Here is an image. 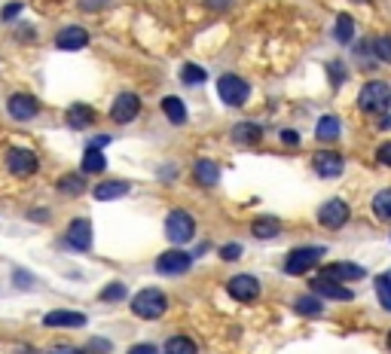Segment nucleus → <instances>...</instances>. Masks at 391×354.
<instances>
[{"label":"nucleus","instance_id":"37","mask_svg":"<svg viewBox=\"0 0 391 354\" xmlns=\"http://www.w3.org/2000/svg\"><path fill=\"white\" fill-rule=\"evenodd\" d=\"M129 354H159V348H156L153 342H138L129 348Z\"/></svg>","mask_w":391,"mask_h":354},{"label":"nucleus","instance_id":"3","mask_svg":"<svg viewBox=\"0 0 391 354\" xmlns=\"http://www.w3.org/2000/svg\"><path fill=\"white\" fill-rule=\"evenodd\" d=\"M324 260L321 244H309V248H294L285 260V272L287 275H306L309 269H315Z\"/></svg>","mask_w":391,"mask_h":354},{"label":"nucleus","instance_id":"26","mask_svg":"<svg viewBox=\"0 0 391 354\" xmlns=\"http://www.w3.org/2000/svg\"><path fill=\"white\" fill-rule=\"evenodd\" d=\"M334 37L339 40V43H352L355 40V19L352 15H336V24H334Z\"/></svg>","mask_w":391,"mask_h":354},{"label":"nucleus","instance_id":"10","mask_svg":"<svg viewBox=\"0 0 391 354\" xmlns=\"http://www.w3.org/2000/svg\"><path fill=\"white\" fill-rule=\"evenodd\" d=\"M227 290H229V297L239 302H254L260 297V281H257L254 275H236V278H229Z\"/></svg>","mask_w":391,"mask_h":354},{"label":"nucleus","instance_id":"12","mask_svg":"<svg viewBox=\"0 0 391 354\" xmlns=\"http://www.w3.org/2000/svg\"><path fill=\"white\" fill-rule=\"evenodd\" d=\"M312 168H315V174H318V177H339V174H343V168H346V162H343V156H339V153L321 150V153H315Z\"/></svg>","mask_w":391,"mask_h":354},{"label":"nucleus","instance_id":"41","mask_svg":"<svg viewBox=\"0 0 391 354\" xmlns=\"http://www.w3.org/2000/svg\"><path fill=\"white\" fill-rule=\"evenodd\" d=\"M49 354H83L80 348H73V345H52Z\"/></svg>","mask_w":391,"mask_h":354},{"label":"nucleus","instance_id":"17","mask_svg":"<svg viewBox=\"0 0 391 354\" xmlns=\"http://www.w3.org/2000/svg\"><path fill=\"white\" fill-rule=\"evenodd\" d=\"M46 327H83L86 324V315L83 311H68V309H55L49 311V315L43 318Z\"/></svg>","mask_w":391,"mask_h":354},{"label":"nucleus","instance_id":"5","mask_svg":"<svg viewBox=\"0 0 391 354\" xmlns=\"http://www.w3.org/2000/svg\"><path fill=\"white\" fill-rule=\"evenodd\" d=\"M165 235H169L171 244H184L196 235V220L187 211H171V214L165 217Z\"/></svg>","mask_w":391,"mask_h":354},{"label":"nucleus","instance_id":"47","mask_svg":"<svg viewBox=\"0 0 391 354\" xmlns=\"http://www.w3.org/2000/svg\"><path fill=\"white\" fill-rule=\"evenodd\" d=\"M355 3H364V0H355Z\"/></svg>","mask_w":391,"mask_h":354},{"label":"nucleus","instance_id":"34","mask_svg":"<svg viewBox=\"0 0 391 354\" xmlns=\"http://www.w3.org/2000/svg\"><path fill=\"white\" fill-rule=\"evenodd\" d=\"M98 299H104V302H120V299H126V284H122V281L107 284V288L101 290V297H98Z\"/></svg>","mask_w":391,"mask_h":354},{"label":"nucleus","instance_id":"32","mask_svg":"<svg viewBox=\"0 0 391 354\" xmlns=\"http://www.w3.org/2000/svg\"><path fill=\"white\" fill-rule=\"evenodd\" d=\"M370 46H373V55H376L379 62L391 64V37H388V34H385V37H376Z\"/></svg>","mask_w":391,"mask_h":354},{"label":"nucleus","instance_id":"42","mask_svg":"<svg viewBox=\"0 0 391 354\" xmlns=\"http://www.w3.org/2000/svg\"><path fill=\"white\" fill-rule=\"evenodd\" d=\"M205 6H211V10H229L232 0H205Z\"/></svg>","mask_w":391,"mask_h":354},{"label":"nucleus","instance_id":"30","mask_svg":"<svg viewBox=\"0 0 391 354\" xmlns=\"http://www.w3.org/2000/svg\"><path fill=\"white\" fill-rule=\"evenodd\" d=\"M58 190H62V192H73V196H80V192L86 190V180H83L80 174H64L62 180H58Z\"/></svg>","mask_w":391,"mask_h":354},{"label":"nucleus","instance_id":"7","mask_svg":"<svg viewBox=\"0 0 391 354\" xmlns=\"http://www.w3.org/2000/svg\"><path fill=\"white\" fill-rule=\"evenodd\" d=\"M190 266H193V257L184 254V250H165V254L156 260V272L159 275H187Z\"/></svg>","mask_w":391,"mask_h":354},{"label":"nucleus","instance_id":"46","mask_svg":"<svg viewBox=\"0 0 391 354\" xmlns=\"http://www.w3.org/2000/svg\"><path fill=\"white\" fill-rule=\"evenodd\" d=\"M385 275H388V281H391V272H385Z\"/></svg>","mask_w":391,"mask_h":354},{"label":"nucleus","instance_id":"2","mask_svg":"<svg viewBox=\"0 0 391 354\" xmlns=\"http://www.w3.org/2000/svg\"><path fill=\"white\" fill-rule=\"evenodd\" d=\"M357 107H361L364 113H385L391 107V89L379 80L367 83V86L361 89V95H357Z\"/></svg>","mask_w":391,"mask_h":354},{"label":"nucleus","instance_id":"45","mask_svg":"<svg viewBox=\"0 0 391 354\" xmlns=\"http://www.w3.org/2000/svg\"><path fill=\"white\" fill-rule=\"evenodd\" d=\"M388 348H391V333H388Z\"/></svg>","mask_w":391,"mask_h":354},{"label":"nucleus","instance_id":"35","mask_svg":"<svg viewBox=\"0 0 391 354\" xmlns=\"http://www.w3.org/2000/svg\"><path fill=\"white\" fill-rule=\"evenodd\" d=\"M327 73H330V80H334V86H343V83L348 80V71H346V64H343V62H330Z\"/></svg>","mask_w":391,"mask_h":354},{"label":"nucleus","instance_id":"43","mask_svg":"<svg viewBox=\"0 0 391 354\" xmlns=\"http://www.w3.org/2000/svg\"><path fill=\"white\" fill-rule=\"evenodd\" d=\"M19 13H22V3H10V6H6V10H3V19L10 22V19H15V15H19Z\"/></svg>","mask_w":391,"mask_h":354},{"label":"nucleus","instance_id":"38","mask_svg":"<svg viewBox=\"0 0 391 354\" xmlns=\"http://www.w3.org/2000/svg\"><path fill=\"white\" fill-rule=\"evenodd\" d=\"M107 3H111V0H80V10H86V13H95V10H104Z\"/></svg>","mask_w":391,"mask_h":354},{"label":"nucleus","instance_id":"27","mask_svg":"<svg viewBox=\"0 0 391 354\" xmlns=\"http://www.w3.org/2000/svg\"><path fill=\"white\" fill-rule=\"evenodd\" d=\"M373 214H376L379 220L391 223V187L388 190H379L376 196H373Z\"/></svg>","mask_w":391,"mask_h":354},{"label":"nucleus","instance_id":"9","mask_svg":"<svg viewBox=\"0 0 391 354\" xmlns=\"http://www.w3.org/2000/svg\"><path fill=\"white\" fill-rule=\"evenodd\" d=\"M141 113V98L135 95V92H122V95H116L113 107H111V120L113 122H131L135 116Z\"/></svg>","mask_w":391,"mask_h":354},{"label":"nucleus","instance_id":"39","mask_svg":"<svg viewBox=\"0 0 391 354\" xmlns=\"http://www.w3.org/2000/svg\"><path fill=\"white\" fill-rule=\"evenodd\" d=\"M376 159H379L382 165H388V168H391V141H388V144H382V147L376 150Z\"/></svg>","mask_w":391,"mask_h":354},{"label":"nucleus","instance_id":"25","mask_svg":"<svg viewBox=\"0 0 391 354\" xmlns=\"http://www.w3.org/2000/svg\"><path fill=\"white\" fill-rule=\"evenodd\" d=\"M251 232H254V239H276L281 232V223L276 217H260V220L251 223Z\"/></svg>","mask_w":391,"mask_h":354},{"label":"nucleus","instance_id":"29","mask_svg":"<svg viewBox=\"0 0 391 354\" xmlns=\"http://www.w3.org/2000/svg\"><path fill=\"white\" fill-rule=\"evenodd\" d=\"M165 354H199V348L193 339H187V336H171L169 345H165Z\"/></svg>","mask_w":391,"mask_h":354},{"label":"nucleus","instance_id":"18","mask_svg":"<svg viewBox=\"0 0 391 354\" xmlns=\"http://www.w3.org/2000/svg\"><path fill=\"white\" fill-rule=\"evenodd\" d=\"M64 120H68L71 129H89V125L95 122V111L89 104H73L68 113H64Z\"/></svg>","mask_w":391,"mask_h":354},{"label":"nucleus","instance_id":"20","mask_svg":"<svg viewBox=\"0 0 391 354\" xmlns=\"http://www.w3.org/2000/svg\"><path fill=\"white\" fill-rule=\"evenodd\" d=\"M126 192H129L126 180H104L95 187V201H113V199L126 196Z\"/></svg>","mask_w":391,"mask_h":354},{"label":"nucleus","instance_id":"28","mask_svg":"<svg viewBox=\"0 0 391 354\" xmlns=\"http://www.w3.org/2000/svg\"><path fill=\"white\" fill-rule=\"evenodd\" d=\"M294 309H297V315H303V318H315V315H321L324 302H321V297H299L294 302Z\"/></svg>","mask_w":391,"mask_h":354},{"label":"nucleus","instance_id":"23","mask_svg":"<svg viewBox=\"0 0 391 354\" xmlns=\"http://www.w3.org/2000/svg\"><path fill=\"white\" fill-rule=\"evenodd\" d=\"M162 113L169 116V120H171L174 125H184V122H187V107H184V101L174 98V95L162 98Z\"/></svg>","mask_w":391,"mask_h":354},{"label":"nucleus","instance_id":"15","mask_svg":"<svg viewBox=\"0 0 391 354\" xmlns=\"http://www.w3.org/2000/svg\"><path fill=\"white\" fill-rule=\"evenodd\" d=\"M86 43H89V34H86V28H80V24H71V28L58 31V37H55V46H58V49H64V52L83 49Z\"/></svg>","mask_w":391,"mask_h":354},{"label":"nucleus","instance_id":"6","mask_svg":"<svg viewBox=\"0 0 391 354\" xmlns=\"http://www.w3.org/2000/svg\"><path fill=\"white\" fill-rule=\"evenodd\" d=\"M348 217H352V211H348V205L343 199H330L318 208V223L327 226V229H343V226L348 223Z\"/></svg>","mask_w":391,"mask_h":354},{"label":"nucleus","instance_id":"1","mask_svg":"<svg viewBox=\"0 0 391 354\" xmlns=\"http://www.w3.org/2000/svg\"><path fill=\"white\" fill-rule=\"evenodd\" d=\"M165 309H169V299H165V293L156 288L141 290V293H135V299H131V311H135L138 318H147V321L162 318Z\"/></svg>","mask_w":391,"mask_h":354},{"label":"nucleus","instance_id":"14","mask_svg":"<svg viewBox=\"0 0 391 354\" xmlns=\"http://www.w3.org/2000/svg\"><path fill=\"white\" fill-rule=\"evenodd\" d=\"M68 241L73 250H89L92 248V223L86 220V217H80V220H71L68 226Z\"/></svg>","mask_w":391,"mask_h":354},{"label":"nucleus","instance_id":"40","mask_svg":"<svg viewBox=\"0 0 391 354\" xmlns=\"http://www.w3.org/2000/svg\"><path fill=\"white\" fill-rule=\"evenodd\" d=\"M89 348H92V354H107V351H111V342H107V339H92V342H89Z\"/></svg>","mask_w":391,"mask_h":354},{"label":"nucleus","instance_id":"11","mask_svg":"<svg viewBox=\"0 0 391 354\" xmlns=\"http://www.w3.org/2000/svg\"><path fill=\"white\" fill-rule=\"evenodd\" d=\"M312 293H315V297H321V299H339V302L355 299V297H352V290L343 288V284L334 281V278H327V275L312 278Z\"/></svg>","mask_w":391,"mask_h":354},{"label":"nucleus","instance_id":"24","mask_svg":"<svg viewBox=\"0 0 391 354\" xmlns=\"http://www.w3.org/2000/svg\"><path fill=\"white\" fill-rule=\"evenodd\" d=\"M232 138H236L239 144H257V141L263 138V129L257 122H239L236 129H232Z\"/></svg>","mask_w":391,"mask_h":354},{"label":"nucleus","instance_id":"16","mask_svg":"<svg viewBox=\"0 0 391 354\" xmlns=\"http://www.w3.org/2000/svg\"><path fill=\"white\" fill-rule=\"evenodd\" d=\"M321 275L334 278L339 284H348V281H361L367 272H364V266H355V263H330V266H324Z\"/></svg>","mask_w":391,"mask_h":354},{"label":"nucleus","instance_id":"13","mask_svg":"<svg viewBox=\"0 0 391 354\" xmlns=\"http://www.w3.org/2000/svg\"><path fill=\"white\" fill-rule=\"evenodd\" d=\"M6 111H10L13 120H34V116L40 113V104H37V98L34 95H13L10 101H6Z\"/></svg>","mask_w":391,"mask_h":354},{"label":"nucleus","instance_id":"21","mask_svg":"<svg viewBox=\"0 0 391 354\" xmlns=\"http://www.w3.org/2000/svg\"><path fill=\"white\" fill-rule=\"evenodd\" d=\"M339 132H343V122H339V116H321L318 120V129H315V138L318 141H336Z\"/></svg>","mask_w":391,"mask_h":354},{"label":"nucleus","instance_id":"4","mask_svg":"<svg viewBox=\"0 0 391 354\" xmlns=\"http://www.w3.org/2000/svg\"><path fill=\"white\" fill-rule=\"evenodd\" d=\"M218 95L223 104L229 107H242L248 95H251V89H248V83L242 77H236V73H223V77L218 80Z\"/></svg>","mask_w":391,"mask_h":354},{"label":"nucleus","instance_id":"19","mask_svg":"<svg viewBox=\"0 0 391 354\" xmlns=\"http://www.w3.org/2000/svg\"><path fill=\"white\" fill-rule=\"evenodd\" d=\"M193 177L202 187H214V183L220 180V168L211 162V159H199V162L193 165Z\"/></svg>","mask_w":391,"mask_h":354},{"label":"nucleus","instance_id":"31","mask_svg":"<svg viewBox=\"0 0 391 354\" xmlns=\"http://www.w3.org/2000/svg\"><path fill=\"white\" fill-rule=\"evenodd\" d=\"M180 80H184L187 86H199V83H205V67L184 64V67H180Z\"/></svg>","mask_w":391,"mask_h":354},{"label":"nucleus","instance_id":"44","mask_svg":"<svg viewBox=\"0 0 391 354\" xmlns=\"http://www.w3.org/2000/svg\"><path fill=\"white\" fill-rule=\"evenodd\" d=\"M281 141H285V144H290V147H297L299 144V134L297 132H281Z\"/></svg>","mask_w":391,"mask_h":354},{"label":"nucleus","instance_id":"33","mask_svg":"<svg viewBox=\"0 0 391 354\" xmlns=\"http://www.w3.org/2000/svg\"><path fill=\"white\" fill-rule=\"evenodd\" d=\"M376 297L382 302V309L391 311V281H388V275H379L376 278Z\"/></svg>","mask_w":391,"mask_h":354},{"label":"nucleus","instance_id":"36","mask_svg":"<svg viewBox=\"0 0 391 354\" xmlns=\"http://www.w3.org/2000/svg\"><path fill=\"white\" fill-rule=\"evenodd\" d=\"M220 257H223V260H239V257H242V244H223V248H220Z\"/></svg>","mask_w":391,"mask_h":354},{"label":"nucleus","instance_id":"8","mask_svg":"<svg viewBox=\"0 0 391 354\" xmlns=\"http://www.w3.org/2000/svg\"><path fill=\"white\" fill-rule=\"evenodd\" d=\"M6 168H10V174H15V177H31L37 171V156L31 153L28 147H15L6 153Z\"/></svg>","mask_w":391,"mask_h":354},{"label":"nucleus","instance_id":"22","mask_svg":"<svg viewBox=\"0 0 391 354\" xmlns=\"http://www.w3.org/2000/svg\"><path fill=\"white\" fill-rule=\"evenodd\" d=\"M107 168V159L101 153V147H86V153H83V171L86 174H101Z\"/></svg>","mask_w":391,"mask_h":354}]
</instances>
